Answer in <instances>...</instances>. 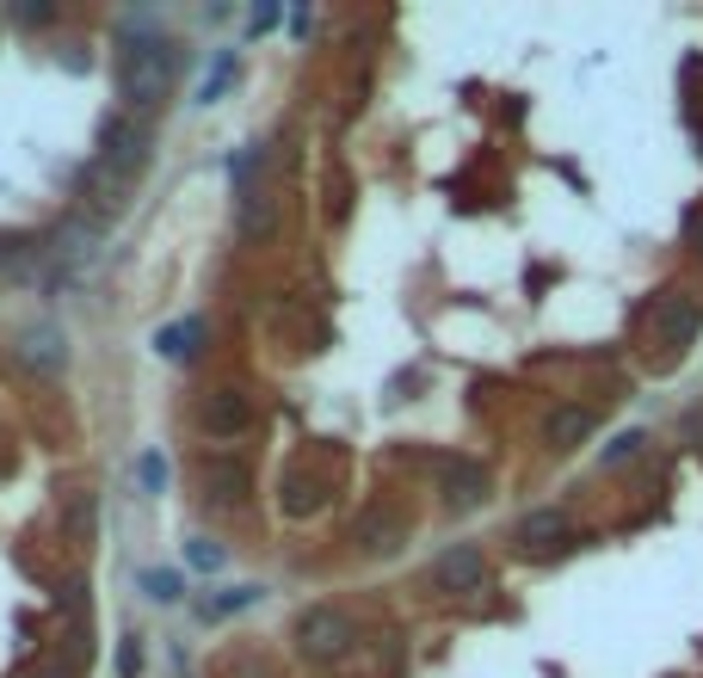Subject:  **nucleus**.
Masks as SVG:
<instances>
[{
	"label": "nucleus",
	"mask_w": 703,
	"mask_h": 678,
	"mask_svg": "<svg viewBox=\"0 0 703 678\" xmlns=\"http://www.w3.org/2000/svg\"><path fill=\"white\" fill-rule=\"evenodd\" d=\"M352 648V617L333 611V605H315V611L296 617V654L303 660H340Z\"/></svg>",
	"instance_id": "nucleus-2"
},
{
	"label": "nucleus",
	"mask_w": 703,
	"mask_h": 678,
	"mask_svg": "<svg viewBox=\"0 0 703 678\" xmlns=\"http://www.w3.org/2000/svg\"><path fill=\"white\" fill-rule=\"evenodd\" d=\"M235 80V56H216V68H211V80L198 87V106H216L223 99V87Z\"/></svg>",
	"instance_id": "nucleus-15"
},
{
	"label": "nucleus",
	"mask_w": 703,
	"mask_h": 678,
	"mask_svg": "<svg viewBox=\"0 0 703 678\" xmlns=\"http://www.w3.org/2000/svg\"><path fill=\"white\" fill-rule=\"evenodd\" d=\"M253 174H260V148H241L228 160V179H241V191H253Z\"/></svg>",
	"instance_id": "nucleus-18"
},
{
	"label": "nucleus",
	"mask_w": 703,
	"mask_h": 678,
	"mask_svg": "<svg viewBox=\"0 0 703 678\" xmlns=\"http://www.w3.org/2000/svg\"><path fill=\"white\" fill-rule=\"evenodd\" d=\"M654 327H661L666 346L685 352L691 340L703 333V296H691V291H666L661 303H654Z\"/></svg>",
	"instance_id": "nucleus-3"
},
{
	"label": "nucleus",
	"mask_w": 703,
	"mask_h": 678,
	"mask_svg": "<svg viewBox=\"0 0 703 678\" xmlns=\"http://www.w3.org/2000/svg\"><path fill=\"white\" fill-rule=\"evenodd\" d=\"M481 580H488V561H481V549H469V543L445 549V556L432 561L438 592H481Z\"/></svg>",
	"instance_id": "nucleus-5"
},
{
	"label": "nucleus",
	"mask_w": 703,
	"mask_h": 678,
	"mask_svg": "<svg viewBox=\"0 0 703 678\" xmlns=\"http://www.w3.org/2000/svg\"><path fill=\"white\" fill-rule=\"evenodd\" d=\"M593 407H556L544 420V439H549V451H574V444H586L593 439Z\"/></svg>",
	"instance_id": "nucleus-11"
},
{
	"label": "nucleus",
	"mask_w": 703,
	"mask_h": 678,
	"mask_svg": "<svg viewBox=\"0 0 703 678\" xmlns=\"http://www.w3.org/2000/svg\"><path fill=\"white\" fill-rule=\"evenodd\" d=\"M253 599H260V586H235V592H216V599H204L198 611L204 617H228V611H247Z\"/></svg>",
	"instance_id": "nucleus-13"
},
{
	"label": "nucleus",
	"mask_w": 703,
	"mask_h": 678,
	"mask_svg": "<svg viewBox=\"0 0 703 678\" xmlns=\"http://www.w3.org/2000/svg\"><path fill=\"white\" fill-rule=\"evenodd\" d=\"M642 444H648L642 432H617V439L605 444V463H624V456H636V451H642Z\"/></svg>",
	"instance_id": "nucleus-19"
},
{
	"label": "nucleus",
	"mask_w": 703,
	"mask_h": 678,
	"mask_svg": "<svg viewBox=\"0 0 703 678\" xmlns=\"http://www.w3.org/2000/svg\"><path fill=\"white\" fill-rule=\"evenodd\" d=\"M143 586H148V599H160V605H173L186 586H179V573H167V568H143Z\"/></svg>",
	"instance_id": "nucleus-14"
},
{
	"label": "nucleus",
	"mask_w": 703,
	"mask_h": 678,
	"mask_svg": "<svg viewBox=\"0 0 703 678\" xmlns=\"http://www.w3.org/2000/svg\"><path fill=\"white\" fill-rule=\"evenodd\" d=\"M143 155H148V136L136 130L130 118H106L99 124V160H106L111 174H136Z\"/></svg>",
	"instance_id": "nucleus-4"
},
{
	"label": "nucleus",
	"mask_w": 703,
	"mask_h": 678,
	"mask_svg": "<svg viewBox=\"0 0 703 678\" xmlns=\"http://www.w3.org/2000/svg\"><path fill=\"white\" fill-rule=\"evenodd\" d=\"M186 561H192V568H204V573H216V568H223V549H216L211 537H192V543H186Z\"/></svg>",
	"instance_id": "nucleus-16"
},
{
	"label": "nucleus",
	"mask_w": 703,
	"mask_h": 678,
	"mask_svg": "<svg viewBox=\"0 0 703 678\" xmlns=\"http://www.w3.org/2000/svg\"><path fill=\"white\" fill-rule=\"evenodd\" d=\"M173 75H179V50L167 38H143V43H130V56L118 68V99L130 111H155L173 94Z\"/></svg>",
	"instance_id": "nucleus-1"
},
{
	"label": "nucleus",
	"mask_w": 703,
	"mask_h": 678,
	"mask_svg": "<svg viewBox=\"0 0 703 678\" xmlns=\"http://www.w3.org/2000/svg\"><path fill=\"white\" fill-rule=\"evenodd\" d=\"M68 531H94V500H75V505H68Z\"/></svg>",
	"instance_id": "nucleus-22"
},
{
	"label": "nucleus",
	"mask_w": 703,
	"mask_h": 678,
	"mask_svg": "<svg viewBox=\"0 0 703 678\" xmlns=\"http://www.w3.org/2000/svg\"><path fill=\"white\" fill-rule=\"evenodd\" d=\"M50 678H68V672H50Z\"/></svg>",
	"instance_id": "nucleus-27"
},
{
	"label": "nucleus",
	"mask_w": 703,
	"mask_h": 678,
	"mask_svg": "<svg viewBox=\"0 0 703 678\" xmlns=\"http://www.w3.org/2000/svg\"><path fill=\"white\" fill-rule=\"evenodd\" d=\"M247 426H253V401L241 395V389H216V395L204 401V432H211L216 444H235Z\"/></svg>",
	"instance_id": "nucleus-6"
},
{
	"label": "nucleus",
	"mask_w": 703,
	"mask_h": 678,
	"mask_svg": "<svg viewBox=\"0 0 703 678\" xmlns=\"http://www.w3.org/2000/svg\"><path fill=\"white\" fill-rule=\"evenodd\" d=\"M211 488H216V500H241V488H247V475H228V469H211Z\"/></svg>",
	"instance_id": "nucleus-20"
},
{
	"label": "nucleus",
	"mask_w": 703,
	"mask_h": 678,
	"mask_svg": "<svg viewBox=\"0 0 703 678\" xmlns=\"http://www.w3.org/2000/svg\"><path fill=\"white\" fill-rule=\"evenodd\" d=\"M136 475H143V488H148V493L167 488V463H160V451H143V456H136Z\"/></svg>",
	"instance_id": "nucleus-17"
},
{
	"label": "nucleus",
	"mask_w": 703,
	"mask_h": 678,
	"mask_svg": "<svg viewBox=\"0 0 703 678\" xmlns=\"http://www.w3.org/2000/svg\"><path fill=\"white\" fill-rule=\"evenodd\" d=\"M235 235L241 240H272V235H279V198H272L266 186L241 191V204H235Z\"/></svg>",
	"instance_id": "nucleus-7"
},
{
	"label": "nucleus",
	"mask_w": 703,
	"mask_h": 678,
	"mask_svg": "<svg viewBox=\"0 0 703 678\" xmlns=\"http://www.w3.org/2000/svg\"><path fill=\"white\" fill-rule=\"evenodd\" d=\"M7 253H13V240H7V235H0V259H7Z\"/></svg>",
	"instance_id": "nucleus-26"
},
{
	"label": "nucleus",
	"mask_w": 703,
	"mask_h": 678,
	"mask_svg": "<svg viewBox=\"0 0 703 678\" xmlns=\"http://www.w3.org/2000/svg\"><path fill=\"white\" fill-rule=\"evenodd\" d=\"M685 235H691V247L703 253V210H691V223H685Z\"/></svg>",
	"instance_id": "nucleus-25"
},
{
	"label": "nucleus",
	"mask_w": 703,
	"mask_h": 678,
	"mask_svg": "<svg viewBox=\"0 0 703 678\" xmlns=\"http://www.w3.org/2000/svg\"><path fill=\"white\" fill-rule=\"evenodd\" d=\"M155 352L160 358H198L204 352V315H186V321H173V327H160Z\"/></svg>",
	"instance_id": "nucleus-12"
},
{
	"label": "nucleus",
	"mask_w": 703,
	"mask_h": 678,
	"mask_svg": "<svg viewBox=\"0 0 703 678\" xmlns=\"http://www.w3.org/2000/svg\"><path fill=\"white\" fill-rule=\"evenodd\" d=\"M359 537H364V549H396V524H377V519H371Z\"/></svg>",
	"instance_id": "nucleus-21"
},
{
	"label": "nucleus",
	"mask_w": 703,
	"mask_h": 678,
	"mask_svg": "<svg viewBox=\"0 0 703 678\" xmlns=\"http://www.w3.org/2000/svg\"><path fill=\"white\" fill-rule=\"evenodd\" d=\"M118 672H124V678H136V672H143V648H136V641H124V654H118Z\"/></svg>",
	"instance_id": "nucleus-23"
},
{
	"label": "nucleus",
	"mask_w": 703,
	"mask_h": 678,
	"mask_svg": "<svg viewBox=\"0 0 703 678\" xmlns=\"http://www.w3.org/2000/svg\"><path fill=\"white\" fill-rule=\"evenodd\" d=\"M19 358H26L38 376H62V364H68L62 327H26V333H19Z\"/></svg>",
	"instance_id": "nucleus-8"
},
{
	"label": "nucleus",
	"mask_w": 703,
	"mask_h": 678,
	"mask_svg": "<svg viewBox=\"0 0 703 678\" xmlns=\"http://www.w3.org/2000/svg\"><path fill=\"white\" fill-rule=\"evenodd\" d=\"M56 7H19V26H50Z\"/></svg>",
	"instance_id": "nucleus-24"
},
{
	"label": "nucleus",
	"mask_w": 703,
	"mask_h": 678,
	"mask_svg": "<svg viewBox=\"0 0 703 678\" xmlns=\"http://www.w3.org/2000/svg\"><path fill=\"white\" fill-rule=\"evenodd\" d=\"M438 475H445V500H451L457 512H469V505L488 500V469H481V463L451 456V463H438Z\"/></svg>",
	"instance_id": "nucleus-9"
},
{
	"label": "nucleus",
	"mask_w": 703,
	"mask_h": 678,
	"mask_svg": "<svg viewBox=\"0 0 703 678\" xmlns=\"http://www.w3.org/2000/svg\"><path fill=\"white\" fill-rule=\"evenodd\" d=\"M518 543L525 549H537V556H556L562 543H568V519H562V512H525V519H518Z\"/></svg>",
	"instance_id": "nucleus-10"
}]
</instances>
